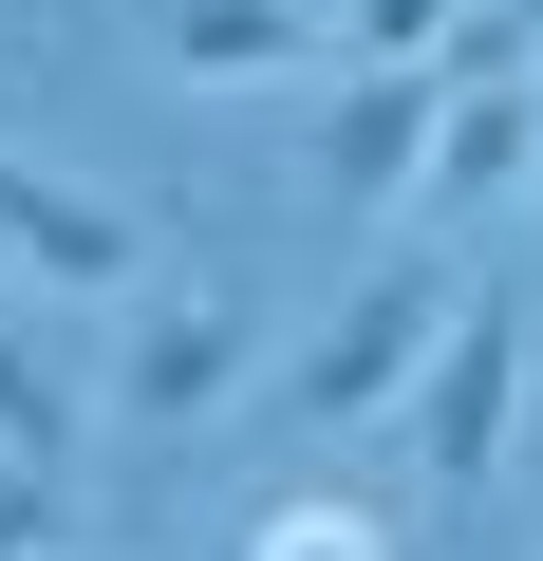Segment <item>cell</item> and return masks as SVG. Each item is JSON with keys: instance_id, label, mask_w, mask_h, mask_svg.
I'll return each mask as SVG.
<instances>
[{"instance_id": "6da1fadb", "label": "cell", "mask_w": 543, "mask_h": 561, "mask_svg": "<svg viewBox=\"0 0 543 561\" xmlns=\"http://www.w3.org/2000/svg\"><path fill=\"white\" fill-rule=\"evenodd\" d=\"M506 431H524V300H506V280H468L450 337H431L412 393H394V449L431 468V505H468V486H506Z\"/></svg>"}, {"instance_id": "7a4b0ae2", "label": "cell", "mask_w": 543, "mask_h": 561, "mask_svg": "<svg viewBox=\"0 0 543 561\" xmlns=\"http://www.w3.org/2000/svg\"><path fill=\"white\" fill-rule=\"evenodd\" d=\"M244 356H262V319L225 300V280H150V300H132V356H113V393H94V412H113V431L169 468V449H188V431L244 393Z\"/></svg>"}, {"instance_id": "3957f363", "label": "cell", "mask_w": 543, "mask_h": 561, "mask_svg": "<svg viewBox=\"0 0 543 561\" xmlns=\"http://www.w3.org/2000/svg\"><path fill=\"white\" fill-rule=\"evenodd\" d=\"M431 337H450V280H431V243H412V262H375L357 300L319 319V356L282 375V431H394V393H412Z\"/></svg>"}, {"instance_id": "277c9868", "label": "cell", "mask_w": 543, "mask_h": 561, "mask_svg": "<svg viewBox=\"0 0 543 561\" xmlns=\"http://www.w3.org/2000/svg\"><path fill=\"white\" fill-rule=\"evenodd\" d=\"M0 262H20V280H57V300H132V280H150V225L0 150Z\"/></svg>"}, {"instance_id": "5b68a950", "label": "cell", "mask_w": 543, "mask_h": 561, "mask_svg": "<svg viewBox=\"0 0 543 561\" xmlns=\"http://www.w3.org/2000/svg\"><path fill=\"white\" fill-rule=\"evenodd\" d=\"M431 113H450V76H431V57H375V76L338 94V131H319V187H338V206H394V187L431 169Z\"/></svg>"}, {"instance_id": "8992f818", "label": "cell", "mask_w": 543, "mask_h": 561, "mask_svg": "<svg viewBox=\"0 0 543 561\" xmlns=\"http://www.w3.org/2000/svg\"><path fill=\"white\" fill-rule=\"evenodd\" d=\"M150 38H169V76H301L319 57V0H150Z\"/></svg>"}, {"instance_id": "52a82bcc", "label": "cell", "mask_w": 543, "mask_h": 561, "mask_svg": "<svg viewBox=\"0 0 543 561\" xmlns=\"http://www.w3.org/2000/svg\"><path fill=\"white\" fill-rule=\"evenodd\" d=\"M0 449H20V468H76V449H94V393L57 375V337H38L20 300H0Z\"/></svg>"}, {"instance_id": "ba28073f", "label": "cell", "mask_w": 543, "mask_h": 561, "mask_svg": "<svg viewBox=\"0 0 543 561\" xmlns=\"http://www.w3.org/2000/svg\"><path fill=\"white\" fill-rule=\"evenodd\" d=\"M76 542V468H20L0 449V561H57Z\"/></svg>"}, {"instance_id": "9c48e42d", "label": "cell", "mask_w": 543, "mask_h": 561, "mask_svg": "<svg viewBox=\"0 0 543 561\" xmlns=\"http://www.w3.org/2000/svg\"><path fill=\"white\" fill-rule=\"evenodd\" d=\"M244 561H394V542H375L357 505H262V542H244Z\"/></svg>"}, {"instance_id": "30bf717a", "label": "cell", "mask_w": 543, "mask_h": 561, "mask_svg": "<svg viewBox=\"0 0 543 561\" xmlns=\"http://www.w3.org/2000/svg\"><path fill=\"white\" fill-rule=\"evenodd\" d=\"M357 57H450V0H338Z\"/></svg>"}, {"instance_id": "8fae6325", "label": "cell", "mask_w": 543, "mask_h": 561, "mask_svg": "<svg viewBox=\"0 0 543 561\" xmlns=\"http://www.w3.org/2000/svg\"><path fill=\"white\" fill-rule=\"evenodd\" d=\"M450 20H506V38H543V0H450Z\"/></svg>"}]
</instances>
